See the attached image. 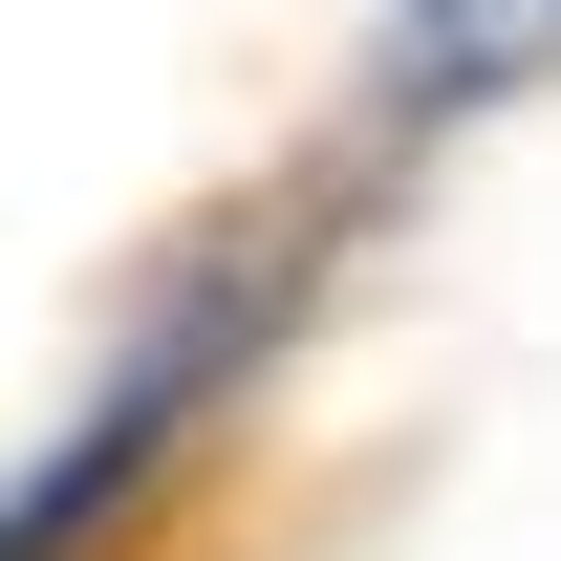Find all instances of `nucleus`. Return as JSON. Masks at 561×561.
<instances>
[{
	"instance_id": "obj_2",
	"label": "nucleus",
	"mask_w": 561,
	"mask_h": 561,
	"mask_svg": "<svg viewBox=\"0 0 561 561\" xmlns=\"http://www.w3.org/2000/svg\"><path fill=\"white\" fill-rule=\"evenodd\" d=\"M561 66V0H411L389 22V108H496Z\"/></svg>"
},
{
	"instance_id": "obj_1",
	"label": "nucleus",
	"mask_w": 561,
	"mask_h": 561,
	"mask_svg": "<svg viewBox=\"0 0 561 561\" xmlns=\"http://www.w3.org/2000/svg\"><path fill=\"white\" fill-rule=\"evenodd\" d=\"M216 346H238V302H216V324H173V346H151L130 389H108V411H87L66 454H44V476L0 496V561H66L87 518H108V496H151V454H173V432H195V389H216Z\"/></svg>"
}]
</instances>
